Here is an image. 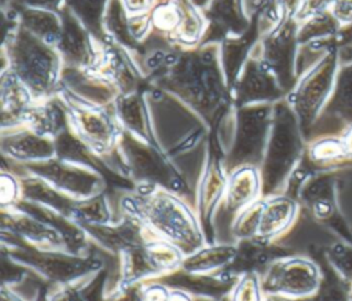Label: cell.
<instances>
[{
	"label": "cell",
	"instance_id": "34",
	"mask_svg": "<svg viewBox=\"0 0 352 301\" xmlns=\"http://www.w3.org/2000/svg\"><path fill=\"white\" fill-rule=\"evenodd\" d=\"M336 29H337V22L334 21V18H331L324 12L318 14L298 23V30H297L298 44L320 40L322 37L331 34Z\"/></svg>",
	"mask_w": 352,
	"mask_h": 301
},
{
	"label": "cell",
	"instance_id": "40",
	"mask_svg": "<svg viewBox=\"0 0 352 301\" xmlns=\"http://www.w3.org/2000/svg\"><path fill=\"white\" fill-rule=\"evenodd\" d=\"M120 1L129 16H138V15L150 14V11L154 8L158 0H120Z\"/></svg>",
	"mask_w": 352,
	"mask_h": 301
},
{
	"label": "cell",
	"instance_id": "38",
	"mask_svg": "<svg viewBox=\"0 0 352 301\" xmlns=\"http://www.w3.org/2000/svg\"><path fill=\"white\" fill-rule=\"evenodd\" d=\"M333 1L338 0H300L293 18L301 23L318 14H322Z\"/></svg>",
	"mask_w": 352,
	"mask_h": 301
},
{
	"label": "cell",
	"instance_id": "39",
	"mask_svg": "<svg viewBox=\"0 0 352 301\" xmlns=\"http://www.w3.org/2000/svg\"><path fill=\"white\" fill-rule=\"evenodd\" d=\"M1 4L26 8H47L54 11H60L65 0H1Z\"/></svg>",
	"mask_w": 352,
	"mask_h": 301
},
{
	"label": "cell",
	"instance_id": "36",
	"mask_svg": "<svg viewBox=\"0 0 352 301\" xmlns=\"http://www.w3.org/2000/svg\"><path fill=\"white\" fill-rule=\"evenodd\" d=\"M22 199V186L18 175L3 169L0 176V203L1 208L16 205Z\"/></svg>",
	"mask_w": 352,
	"mask_h": 301
},
{
	"label": "cell",
	"instance_id": "42",
	"mask_svg": "<svg viewBox=\"0 0 352 301\" xmlns=\"http://www.w3.org/2000/svg\"><path fill=\"white\" fill-rule=\"evenodd\" d=\"M342 143V146H344V148H345V153H352V128H351V131L346 133V136H345V139L341 142Z\"/></svg>",
	"mask_w": 352,
	"mask_h": 301
},
{
	"label": "cell",
	"instance_id": "4",
	"mask_svg": "<svg viewBox=\"0 0 352 301\" xmlns=\"http://www.w3.org/2000/svg\"><path fill=\"white\" fill-rule=\"evenodd\" d=\"M155 146L172 161L210 142V125L175 95L147 85L144 88Z\"/></svg>",
	"mask_w": 352,
	"mask_h": 301
},
{
	"label": "cell",
	"instance_id": "33",
	"mask_svg": "<svg viewBox=\"0 0 352 301\" xmlns=\"http://www.w3.org/2000/svg\"><path fill=\"white\" fill-rule=\"evenodd\" d=\"M140 301H194V300L188 291L170 286L160 279H154L140 285Z\"/></svg>",
	"mask_w": 352,
	"mask_h": 301
},
{
	"label": "cell",
	"instance_id": "16",
	"mask_svg": "<svg viewBox=\"0 0 352 301\" xmlns=\"http://www.w3.org/2000/svg\"><path fill=\"white\" fill-rule=\"evenodd\" d=\"M286 98L275 76L253 52L241 70L232 89L231 102L235 106L276 103Z\"/></svg>",
	"mask_w": 352,
	"mask_h": 301
},
{
	"label": "cell",
	"instance_id": "14",
	"mask_svg": "<svg viewBox=\"0 0 352 301\" xmlns=\"http://www.w3.org/2000/svg\"><path fill=\"white\" fill-rule=\"evenodd\" d=\"M92 69L114 85L118 93H131L147 87L133 54L109 38L98 41V59Z\"/></svg>",
	"mask_w": 352,
	"mask_h": 301
},
{
	"label": "cell",
	"instance_id": "1",
	"mask_svg": "<svg viewBox=\"0 0 352 301\" xmlns=\"http://www.w3.org/2000/svg\"><path fill=\"white\" fill-rule=\"evenodd\" d=\"M117 214L142 224L148 238L177 246L186 256L206 243L194 206L182 195L155 186H135L117 191Z\"/></svg>",
	"mask_w": 352,
	"mask_h": 301
},
{
	"label": "cell",
	"instance_id": "10",
	"mask_svg": "<svg viewBox=\"0 0 352 301\" xmlns=\"http://www.w3.org/2000/svg\"><path fill=\"white\" fill-rule=\"evenodd\" d=\"M117 150L124 161L128 181L133 187H164L182 195L191 203L186 186L172 168L169 159L157 146L143 142L122 131Z\"/></svg>",
	"mask_w": 352,
	"mask_h": 301
},
{
	"label": "cell",
	"instance_id": "5",
	"mask_svg": "<svg viewBox=\"0 0 352 301\" xmlns=\"http://www.w3.org/2000/svg\"><path fill=\"white\" fill-rule=\"evenodd\" d=\"M10 69L34 100L56 96L63 62L55 47L34 37L19 25L1 36V69Z\"/></svg>",
	"mask_w": 352,
	"mask_h": 301
},
{
	"label": "cell",
	"instance_id": "37",
	"mask_svg": "<svg viewBox=\"0 0 352 301\" xmlns=\"http://www.w3.org/2000/svg\"><path fill=\"white\" fill-rule=\"evenodd\" d=\"M342 153H345L342 143L331 139L318 140L309 148V157L312 161H316V162L340 157Z\"/></svg>",
	"mask_w": 352,
	"mask_h": 301
},
{
	"label": "cell",
	"instance_id": "25",
	"mask_svg": "<svg viewBox=\"0 0 352 301\" xmlns=\"http://www.w3.org/2000/svg\"><path fill=\"white\" fill-rule=\"evenodd\" d=\"M34 102L30 91L10 69L0 70L1 129L22 126L23 117Z\"/></svg>",
	"mask_w": 352,
	"mask_h": 301
},
{
	"label": "cell",
	"instance_id": "20",
	"mask_svg": "<svg viewBox=\"0 0 352 301\" xmlns=\"http://www.w3.org/2000/svg\"><path fill=\"white\" fill-rule=\"evenodd\" d=\"M208 27L202 43H220L224 37L246 32L252 23L243 0H210L202 10Z\"/></svg>",
	"mask_w": 352,
	"mask_h": 301
},
{
	"label": "cell",
	"instance_id": "3",
	"mask_svg": "<svg viewBox=\"0 0 352 301\" xmlns=\"http://www.w3.org/2000/svg\"><path fill=\"white\" fill-rule=\"evenodd\" d=\"M274 104L235 106L232 102L212 126L210 143L226 170L241 166L260 168L272 125Z\"/></svg>",
	"mask_w": 352,
	"mask_h": 301
},
{
	"label": "cell",
	"instance_id": "24",
	"mask_svg": "<svg viewBox=\"0 0 352 301\" xmlns=\"http://www.w3.org/2000/svg\"><path fill=\"white\" fill-rule=\"evenodd\" d=\"M260 38H261V34H260L256 23L252 21V23L246 32H243L241 34L227 36L219 43L220 63H221V69H223L227 85L230 88V92H231L241 70L243 69L245 63L253 55L254 47L257 45Z\"/></svg>",
	"mask_w": 352,
	"mask_h": 301
},
{
	"label": "cell",
	"instance_id": "41",
	"mask_svg": "<svg viewBox=\"0 0 352 301\" xmlns=\"http://www.w3.org/2000/svg\"><path fill=\"white\" fill-rule=\"evenodd\" d=\"M337 19L352 21V0H338L334 8Z\"/></svg>",
	"mask_w": 352,
	"mask_h": 301
},
{
	"label": "cell",
	"instance_id": "21",
	"mask_svg": "<svg viewBox=\"0 0 352 301\" xmlns=\"http://www.w3.org/2000/svg\"><path fill=\"white\" fill-rule=\"evenodd\" d=\"M60 87L76 98L99 106H111L118 91L92 67L63 66Z\"/></svg>",
	"mask_w": 352,
	"mask_h": 301
},
{
	"label": "cell",
	"instance_id": "15",
	"mask_svg": "<svg viewBox=\"0 0 352 301\" xmlns=\"http://www.w3.org/2000/svg\"><path fill=\"white\" fill-rule=\"evenodd\" d=\"M227 179L228 172L224 168L223 159L210 143V155L199 180L194 203V209L202 225L206 243L216 242L214 219L226 194Z\"/></svg>",
	"mask_w": 352,
	"mask_h": 301
},
{
	"label": "cell",
	"instance_id": "9",
	"mask_svg": "<svg viewBox=\"0 0 352 301\" xmlns=\"http://www.w3.org/2000/svg\"><path fill=\"white\" fill-rule=\"evenodd\" d=\"M58 96L65 104L69 129L94 155L100 159L117 147L122 129L116 118L113 104L88 103L62 87Z\"/></svg>",
	"mask_w": 352,
	"mask_h": 301
},
{
	"label": "cell",
	"instance_id": "7",
	"mask_svg": "<svg viewBox=\"0 0 352 301\" xmlns=\"http://www.w3.org/2000/svg\"><path fill=\"white\" fill-rule=\"evenodd\" d=\"M186 254L175 245L150 238L142 245L128 247L116 256L106 271L104 294L109 297L117 290L162 279L180 269Z\"/></svg>",
	"mask_w": 352,
	"mask_h": 301
},
{
	"label": "cell",
	"instance_id": "28",
	"mask_svg": "<svg viewBox=\"0 0 352 301\" xmlns=\"http://www.w3.org/2000/svg\"><path fill=\"white\" fill-rule=\"evenodd\" d=\"M6 5V4H1ZM16 14L18 25L40 38L41 41L55 47L62 32V16L60 11L47 10V8H26V7H14Z\"/></svg>",
	"mask_w": 352,
	"mask_h": 301
},
{
	"label": "cell",
	"instance_id": "29",
	"mask_svg": "<svg viewBox=\"0 0 352 301\" xmlns=\"http://www.w3.org/2000/svg\"><path fill=\"white\" fill-rule=\"evenodd\" d=\"M22 186V201L47 208L54 210L69 220L72 219V212L76 203V199L66 197L65 194L56 191L44 180L32 176V175H19Z\"/></svg>",
	"mask_w": 352,
	"mask_h": 301
},
{
	"label": "cell",
	"instance_id": "19",
	"mask_svg": "<svg viewBox=\"0 0 352 301\" xmlns=\"http://www.w3.org/2000/svg\"><path fill=\"white\" fill-rule=\"evenodd\" d=\"M0 150L3 159L16 165L43 162L56 155L54 139L41 136L23 125L0 129Z\"/></svg>",
	"mask_w": 352,
	"mask_h": 301
},
{
	"label": "cell",
	"instance_id": "12",
	"mask_svg": "<svg viewBox=\"0 0 352 301\" xmlns=\"http://www.w3.org/2000/svg\"><path fill=\"white\" fill-rule=\"evenodd\" d=\"M297 30L298 22L293 16H286L279 26L261 36L253 51L275 76L286 95L297 82Z\"/></svg>",
	"mask_w": 352,
	"mask_h": 301
},
{
	"label": "cell",
	"instance_id": "27",
	"mask_svg": "<svg viewBox=\"0 0 352 301\" xmlns=\"http://www.w3.org/2000/svg\"><path fill=\"white\" fill-rule=\"evenodd\" d=\"M23 126L33 132L55 139L62 132L69 129L67 114L60 98L52 96L44 100H36L23 117Z\"/></svg>",
	"mask_w": 352,
	"mask_h": 301
},
{
	"label": "cell",
	"instance_id": "11",
	"mask_svg": "<svg viewBox=\"0 0 352 301\" xmlns=\"http://www.w3.org/2000/svg\"><path fill=\"white\" fill-rule=\"evenodd\" d=\"M3 169L18 176L25 173L36 176L48 183L56 191L76 201L91 198L107 190L104 173L84 165L63 161L58 157L29 165L8 162V168Z\"/></svg>",
	"mask_w": 352,
	"mask_h": 301
},
{
	"label": "cell",
	"instance_id": "6",
	"mask_svg": "<svg viewBox=\"0 0 352 301\" xmlns=\"http://www.w3.org/2000/svg\"><path fill=\"white\" fill-rule=\"evenodd\" d=\"M1 253L52 285L77 283L99 275L106 267L102 254L82 256L63 250H41L22 243L7 232H1Z\"/></svg>",
	"mask_w": 352,
	"mask_h": 301
},
{
	"label": "cell",
	"instance_id": "17",
	"mask_svg": "<svg viewBox=\"0 0 352 301\" xmlns=\"http://www.w3.org/2000/svg\"><path fill=\"white\" fill-rule=\"evenodd\" d=\"M263 291L270 296H304L315 287V268L305 260H272L260 274Z\"/></svg>",
	"mask_w": 352,
	"mask_h": 301
},
{
	"label": "cell",
	"instance_id": "23",
	"mask_svg": "<svg viewBox=\"0 0 352 301\" xmlns=\"http://www.w3.org/2000/svg\"><path fill=\"white\" fill-rule=\"evenodd\" d=\"M113 109L124 132L155 146L144 89L120 93L113 103Z\"/></svg>",
	"mask_w": 352,
	"mask_h": 301
},
{
	"label": "cell",
	"instance_id": "8",
	"mask_svg": "<svg viewBox=\"0 0 352 301\" xmlns=\"http://www.w3.org/2000/svg\"><path fill=\"white\" fill-rule=\"evenodd\" d=\"M298 153V118L285 98L274 103L271 132L263 162L258 168L263 197L285 192Z\"/></svg>",
	"mask_w": 352,
	"mask_h": 301
},
{
	"label": "cell",
	"instance_id": "2",
	"mask_svg": "<svg viewBox=\"0 0 352 301\" xmlns=\"http://www.w3.org/2000/svg\"><path fill=\"white\" fill-rule=\"evenodd\" d=\"M148 85L161 88L198 113L210 128L231 103L219 43L182 48L170 66Z\"/></svg>",
	"mask_w": 352,
	"mask_h": 301
},
{
	"label": "cell",
	"instance_id": "22",
	"mask_svg": "<svg viewBox=\"0 0 352 301\" xmlns=\"http://www.w3.org/2000/svg\"><path fill=\"white\" fill-rule=\"evenodd\" d=\"M297 214V203L287 194L263 197V206L257 232L253 241L270 245L293 224Z\"/></svg>",
	"mask_w": 352,
	"mask_h": 301
},
{
	"label": "cell",
	"instance_id": "32",
	"mask_svg": "<svg viewBox=\"0 0 352 301\" xmlns=\"http://www.w3.org/2000/svg\"><path fill=\"white\" fill-rule=\"evenodd\" d=\"M110 0H65V7L89 30L96 41L104 40L103 18Z\"/></svg>",
	"mask_w": 352,
	"mask_h": 301
},
{
	"label": "cell",
	"instance_id": "43",
	"mask_svg": "<svg viewBox=\"0 0 352 301\" xmlns=\"http://www.w3.org/2000/svg\"><path fill=\"white\" fill-rule=\"evenodd\" d=\"M192 1H194L199 8H202V10H204V8L209 4V1H210V0H192Z\"/></svg>",
	"mask_w": 352,
	"mask_h": 301
},
{
	"label": "cell",
	"instance_id": "18",
	"mask_svg": "<svg viewBox=\"0 0 352 301\" xmlns=\"http://www.w3.org/2000/svg\"><path fill=\"white\" fill-rule=\"evenodd\" d=\"M62 32L55 45L63 66L92 67L98 59V41L65 5L60 10Z\"/></svg>",
	"mask_w": 352,
	"mask_h": 301
},
{
	"label": "cell",
	"instance_id": "31",
	"mask_svg": "<svg viewBox=\"0 0 352 301\" xmlns=\"http://www.w3.org/2000/svg\"><path fill=\"white\" fill-rule=\"evenodd\" d=\"M117 219L116 205L106 190L91 198L76 201L70 220L80 227L85 224H107Z\"/></svg>",
	"mask_w": 352,
	"mask_h": 301
},
{
	"label": "cell",
	"instance_id": "35",
	"mask_svg": "<svg viewBox=\"0 0 352 301\" xmlns=\"http://www.w3.org/2000/svg\"><path fill=\"white\" fill-rule=\"evenodd\" d=\"M230 301H263V286L258 272L248 271L238 276L231 291Z\"/></svg>",
	"mask_w": 352,
	"mask_h": 301
},
{
	"label": "cell",
	"instance_id": "13",
	"mask_svg": "<svg viewBox=\"0 0 352 301\" xmlns=\"http://www.w3.org/2000/svg\"><path fill=\"white\" fill-rule=\"evenodd\" d=\"M336 70V54L324 55L314 67L298 77L286 100L298 118V122L308 124L314 120L326 93L331 85Z\"/></svg>",
	"mask_w": 352,
	"mask_h": 301
},
{
	"label": "cell",
	"instance_id": "26",
	"mask_svg": "<svg viewBox=\"0 0 352 301\" xmlns=\"http://www.w3.org/2000/svg\"><path fill=\"white\" fill-rule=\"evenodd\" d=\"M236 254V242L205 243L184 257L180 269L187 274L219 275L234 263Z\"/></svg>",
	"mask_w": 352,
	"mask_h": 301
},
{
	"label": "cell",
	"instance_id": "30",
	"mask_svg": "<svg viewBox=\"0 0 352 301\" xmlns=\"http://www.w3.org/2000/svg\"><path fill=\"white\" fill-rule=\"evenodd\" d=\"M104 38L126 48L132 54L140 49V44L133 37V18L129 16L120 0H110L103 18Z\"/></svg>",
	"mask_w": 352,
	"mask_h": 301
}]
</instances>
